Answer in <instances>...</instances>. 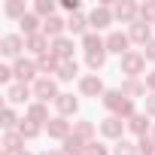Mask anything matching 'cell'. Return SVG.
<instances>
[{"instance_id": "obj_1", "label": "cell", "mask_w": 155, "mask_h": 155, "mask_svg": "<svg viewBox=\"0 0 155 155\" xmlns=\"http://www.w3.org/2000/svg\"><path fill=\"white\" fill-rule=\"evenodd\" d=\"M107 49L125 58V55H128V37H125V34H110V37H107Z\"/></svg>"}, {"instance_id": "obj_2", "label": "cell", "mask_w": 155, "mask_h": 155, "mask_svg": "<svg viewBox=\"0 0 155 155\" xmlns=\"http://www.w3.org/2000/svg\"><path fill=\"white\" fill-rule=\"evenodd\" d=\"M104 104H107L110 110H116V113H125V116L131 113V104H128V101H125V97H122L119 91H110V94L104 97Z\"/></svg>"}, {"instance_id": "obj_3", "label": "cell", "mask_w": 155, "mask_h": 155, "mask_svg": "<svg viewBox=\"0 0 155 155\" xmlns=\"http://www.w3.org/2000/svg\"><path fill=\"white\" fill-rule=\"evenodd\" d=\"M88 21H91L94 28H107V25L113 21V12H110L107 6H101V9H94V12H91V18H88Z\"/></svg>"}, {"instance_id": "obj_4", "label": "cell", "mask_w": 155, "mask_h": 155, "mask_svg": "<svg viewBox=\"0 0 155 155\" xmlns=\"http://www.w3.org/2000/svg\"><path fill=\"white\" fill-rule=\"evenodd\" d=\"M143 58H146V55H134V52H128V55L122 58V67H125L128 73H137V70L143 67Z\"/></svg>"}, {"instance_id": "obj_5", "label": "cell", "mask_w": 155, "mask_h": 155, "mask_svg": "<svg viewBox=\"0 0 155 155\" xmlns=\"http://www.w3.org/2000/svg\"><path fill=\"white\" fill-rule=\"evenodd\" d=\"M43 31H46V34H52V37H58V34L64 31V21H61L58 15H49V18L43 21Z\"/></svg>"}, {"instance_id": "obj_6", "label": "cell", "mask_w": 155, "mask_h": 155, "mask_svg": "<svg viewBox=\"0 0 155 155\" xmlns=\"http://www.w3.org/2000/svg\"><path fill=\"white\" fill-rule=\"evenodd\" d=\"M21 52V40L18 37H3V55H18Z\"/></svg>"}, {"instance_id": "obj_7", "label": "cell", "mask_w": 155, "mask_h": 155, "mask_svg": "<svg viewBox=\"0 0 155 155\" xmlns=\"http://www.w3.org/2000/svg\"><path fill=\"white\" fill-rule=\"evenodd\" d=\"M37 94H40L43 101L55 97V82H49V79H40V82H37Z\"/></svg>"}, {"instance_id": "obj_8", "label": "cell", "mask_w": 155, "mask_h": 155, "mask_svg": "<svg viewBox=\"0 0 155 155\" xmlns=\"http://www.w3.org/2000/svg\"><path fill=\"white\" fill-rule=\"evenodd\" d=\"M131 37H134L137 43H146V40H149V28H146L143 21H134V28H131Z\"/></svg>"}, {"instance_id": "obj_9", "label": "cell", "mask_w": 155, "mask_h": 155, "mask_svg": "<svg viewBox=\"0 0 155 155\" xmlns=\"http://www.w3.org/2000/svg\"><path fill=\"white\" fill-rule=\"evenodd\" d=\"M82 43H85L88 55H94V52H104V46H107V43H101V37H94V34H88V37H85Z\"/></svg>"}, {"instance_id": "obj_10", "label": "cell", "mask_w": 155, "mask_h": 155, "mask_svg": "<svg viewBox=\"0 0 155 155\" xmlns=\"http://www.w3.org/2000/svg\"><path fill=\"white\" fill-rule=\"evenodd\" d=\"M70 52H73V43H70V40H55V55H58V58H64V61H67V58H70Z\"/></svg>"}, {"instance_id": "obj_11", "label": "cell", "mask_w": 155, "mask_h": 155, "mask_svg": "<svg viewBox=\"0 0 155 155\" xmlns=\"http://www.w3.org/2000/svg\"><path fill=\"white\" fill-rule=\"evenodd\" d=\"M15 76H18V79H31V76H34V64L31 61H18L15 64Z\"/></svg>"}, {"instance_id": "obj_12", "label": "cell", "mask_w": 155, "mask_h": 155, "mask_svg": "<svg viewBox=\"0 0 155 155\" xmlns=\"http://www.w3.org/2000/svg\"><path fill=\"white\" fill-rule=\"evenodd\" d=\"M82 91H85V94H101V79H97V76L82 79Z\"/></svg>"}, {"instance_id": "obj_13", "label": "cell", "mask_w": 155, "mask_h": 155, "mask_svg": "<svg viewBox=\"0 0 155 155\" xmlns=\"http://www.w3.org/2000/svg\"><path fill=\"white\" fill-rule=\"evenodd\" d=\"M104 134H107V137H119V134H122L119 119H107V122H104Z\"/></svg>"}, {"instance_id": "obj_14", "label": "cell", "mask_w": 155, "mask_h": 155, "mask_svg": "<svg viewBox=\"0 0 155 155\" xmlns=\"http://www.w3.org/2000/svg\"><path fill=\"white\" fill-rule=\"evenodd\" d=\"M134 12H137V9H134L131 3H122V6H116V15H119L122 21H131V18H134Z\"/></svg>"}, {"instance_id": "obj_15", "label": "cell", "mask_w": 155, "mask_h": 155, "mask_svg": "<svg viewBox=\"0 0 155 155\" xmlns=\"http://www.w3.org/2000/svg\"><path fill=\"white\" fill-rule=\"evenodd\" d=\"M58 107H61V113H73L76 110V101L70 94H58Z\"/></svg>"}, {"instance_id": "obj_16", "label": "cell", "mask_w": 155, "mask_h": 155, "mask_svg": "<svg viewBox=\"0 0 155 155\" xmlns=\"http://www.w3.org/2000/svg\"><path fill=\"white\" fill-rule=\"evenodd\" d=\"M85 25H88V21H85L82 15H73V18L67 21V28H70L73 34H82V31H85Z\"/></svg>"}, {"instance_id": "obj_17", "label": "cell", "mask_w": 155, "mask_h": 155, "mask_svg": "<svg viewBox=\"0 0 155 155\" xmlns=\"http://www.w3.org/2000/svg\"><path fill=\"white\" fill-rule=\"evenodd\" d=\"M25 97H28V88H25V85H15V88H9V101H12V104H21Z\"/></svg>"}, {"instance_id": "obj_18", "label": "cell", "mask_w": 155, "mask_h": 155, "mask_svg": "<svg viewBox=\"0 0 155 155\" xmlns=\"http://www.w3.org/2000/svg\"><path fill=\"white\" fill-rule=\"evenodd\" d=\"M49 134H55V137H64V134H67V122H64V119H55V122L49 125Z\"/></svg>"}, {"instance_id": "obj_19", "label": "cell", "mask_w": 155, "mask_h": 155, "mask_svg": "<svg viewBox=\"0 0 155 155\" xmlns=\"http://www.w3.org/2000/svg\"><path fill=\"white\" fill-rule=\"evenodd\" d=\"M73 76H76V64L73 61H64L61 64V79H73Z\"/></svg>"}, {"instance_id": "obj_20", "label": "cell", "mask_w": 155, "mask_h": 155, "mask_svg": "<svg viewBox=\"0 0 155 155\" xmlns=\"http://www.w3.org/2000/svg\"><path fill=\"white\" fill-rule=\"evenodd\" d=\"M21 28H25V34H34L37 31V15H25L21 18Z\"/></svg>"}, {"instance_id": "obj_21", "label": "cell", "mask_w": 155, "mask_h": 155, "mask_svg": "<svg viewBox=\"0 0 155 155\" xmlns=\"http://www.w3.org/2000/svg\"><path fill=\"white\" fill-rule=\"evenodd\" d=\"M104 61H107V55H104V52L88 55V67H94V70H97V67H104Z\"/></svg>"}, {"instance_id": "obj_22", "label": "cell", "mask_w": 155, "mask_h": 155, "mask_svg": "<svg viewBox=\"0 0 155 155\" xmlns=\"http://www.w3.org/2000/svg\"><path fill=\"white\" fill-rule=\"evenodd\" d=\"M140 15L146 18V25H149V21H155V3H146V6H140Z\"/></svg>"}, {"instance_id": "obj_23", "label": "cell", "mask_w": 155, "mask_h": 155, "mask_svg": "<svg viewBox=\"0 0 155 155\" xmlns=\"http://www.w3.org/2000/svg\"><path fill=\"white\" fill-rule=\"evenodd\" d=\"M28 43H31V49H34V52H43V46H46V40H43V37H37V34H34Z\"/></svg>"}, {"instance_id": "obj_24", "label": "cell", "mask_w": 155, "mask_h": 155, "mask_svg": "<svg viewBox=\"0 0 155 155\" xmlns=\"http://www.w3.org/2000/svg\"><path fill=\"white\" fill-rule=\"evenodd\" d=\"M131 131L143 134V131H146V119H140V116H137V119H131Z\"/></svg>"}, {"instance_id": "obj_25", "label": "cell", "mask_w": 155, "mask_h": 155, "mask_svg": "<svg viewBox=\"0 0 155 155\" xmlns=\"http://www.w3.org/2000/svg\"><path fill=\"white\" fill-rule=\"evenodd\" d=\"M6 12H9V15H21L25 6H21V3H6ZM21 18H25V15H21Z\"/></svg>"}, {"instance_id": "obj_26", "label": "cell", "mask_w": 155, "mask_h": 155, "mask_svg": "<svg viewBox=\"0 0 155 155\" xmlns=\"http://www.w3.org/2000/svg\"><path fill=\"white\" fill-rule=\"evenodd\" d=\"M52 9H55V6H52V3H46V0H43V3H37V12H40V15H46V12L52 15Z\"/></svg>"}, {"instance_id": "obj_27", "label": "cell", "mask_w": 155, "mask_h": 155, "mask_svg": "<svg viewBox=\"0 0 155 155\" xmlns=\"http://www.w3.org/2000/svg\"><path fill=\"white\" fill-rule=\"evenodd\" d=\"M21 137H37V125H21Z\"/></svg>"}, {"instance_id": "obj_28", "label": "cell", "mask_w": 155, "mask_h": 155, "mask_svg": "<svg viewBox=\"0 0 155 155\" xmlns=\"http://www.w3.org/2000/svg\"><path fill=\"white\" fill-rule=\"evenodd\" d=\"M15 149H18V137L9 134V137H6V152H15Z\"/></svg>"}, {"instance_id": "obj_29", "label": "cell", "mask_w": 155, "mask_h": 155, "mask_svg": "<svg viewBox=\"0 0 155 155\" xmlns=\"http://www.w3.org/2000/svg\"><path fill=\"white\" fill-rule=\"evenodd\" d=\"M116 155H134V149H131V143H119V149H116Z\"/></svg>"}, {"instance_id": "obj_30", "label": "cell", "mask_w": 155, "mask_h": 155, "mask_svg": "<svg viewBox=\"0 0 155 155\" xmlns=\"http://www.w3.org/2000/svg\"><path fill=\"white\" fill-rule=\"evenodd\" d=\"M3 125H6V128H12V125H15V116H12V110H6V113H3Z\"/></svg>"}, {"instance_id": "obj_31", "label": "cell", "mask_w": 155, "mask_h": 155, "mask_svg": "<svg viewBox=\"0 0 155 155\" xmlns=\"http://www.w3.org/2000/svg\"><path fill=\"white\" fill-rule=\"evenodd\" d=\"M52 64H55L52 55H43V58H40V67H52Z\"/></svg>"}, {"instance_id": "obj_32", "label": "cell", "mask_w": 155, "mask_h": 155, "mask_svg": "<svg viewBox=\"0 0 155 155\" xmlns=\"http://www.w3.org/2000/svg\"><path fill=\"white\" fill-rule=\"evenodd\" d=\"M125 91H128V94H137V91H140V85H137V82H128V85H125Z\"/></svg>"}, {"instance_id": "obj_33", "label": "cell", "mask_w": 155, "mask_h": 155, "mask_svg": "<svg viewBox=\"0 0 155 155\" xmlns=\"http://www.w3.org/2000/svg\"><path fill=\"white\" fill-rule=\"evenodd\" d=\"M146 58H152V61H155V43H149V46H146Z\"/></svg>"}, {"instance_id": "obj_34", "label": "cell", "mask_w": 155, "mask_h": 155, "mask_svg": "<svg viewBox=\"0 0 155 155\" xmlns=\"http://www.w3.org/2000/svg\"><path fill=\"white\" fill-rule=\"evenodd\" d=\"M88 155H107V152H104V149H101V146H94V149H91V152H88Z\"/></svg>"}, {"instance_id": "obj_35", "label": "cell", "mask_w": 155, "mask_h": 155, "mask_svg": "<svg viewBox=\"0 0 155 155\" xmlns=\"http://www.w3.org/2000/svg\"><path fill=\"white\" fill-rule=\"evenodd\" d=\"M149 110H152V113H155V94H152V101H149Z\"/></svg>"}, {"instance_id": "obj_36", "label": "cell", "mask_w": 155, "mask_h": 155, "mask_svg": "<svg viewBox=\"0 0 155 155\" xmlns=\"http://www.w3.org/2000/svg\"><path fill=\"white\" fill-rule=\"evenodd\" d=\"M149 85H152V88H155V76H152V79H149Z\"/></svg>"}]
</instances>
